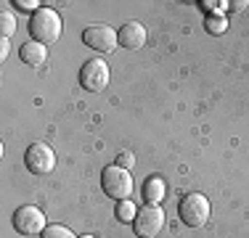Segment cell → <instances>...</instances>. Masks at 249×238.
<instances>
[{
    "instance_id": "cell-3",
    "label": "cell",
    "mask_w": 249,
    "mask_h": 238,
    "mask_svg": "<svg viewBox=\"0 0 249 238\" xmlns=\"http://www.w3.org/2000/svg\"><path fill=\"white\" fill-rule=\"evenodd\" d=\"M178 214H180V220L188 228H201L210 220V201L201 193H188L180 201V206H178Z\"/></svg>"
},
{
    "instance_id": "cell-9",
    "label": "cell",
    "mask_w": 249,
    "mask_h": 238,
    "mask_svg": "<svg viewBox=\"0 0 249 238\" xmlns=\"http://www.w3.org/2000/svg\"><path fill=\"white\" fill-rule=\"evenodd\" d=\"M120 43L127 51H141L146 45V27L141 21H127L120 29Z\"/></svg>"
},
{
    "instance_id": "cell-5",
    "label": "cell",
    "mask_w": 249,
    "mask_h": 238,
    "mask_svg": "<svg viewBox=\"0 0 249 238\" xmlns=\"http://www.w3.org/2000/svg\"><path fill=\"white\" fill-rule=\"evenodd\" d=\"M109 67H106V61H101V58H90V61L82 64L80 69V85L85 87V90L90 93H101L109 87Z\"/></svg>"
},
{
    "instance_id": "cell-16",
    "label": "cell",
    "mask_w": 249,
    "mask_h": 238,
    "mask_svg": "<svg viewBox=\"0 0 249 238\" xmlns=\"http://www.w3.org/2000/svg\"><path fill=\"white\" fill-rule=\"evenodd\" d=\"M117 164H120L122 170H130V167L135 164V156H133V153H130V151H122L120 156H117Z\"/></svg>"
},
{
    "instance_id": "cell-17",
    "label": "cell",
    "mask_w": 249,
    "mask_h": 238,
    "mask_svg": "<svg viewBox=\"0 0 249 238\" xmlns=\"http://www.w3.org/2000/svg\"><path fill=\"white\" fill-rule=\"evenodd\" d=\"M16 5H19L21 11H35V14L40 11V3H37V0H16Z\"/></svg>"
},
{
    "instance_id": "cell-18",
    "label": "cell",
    "mask_w": 249,
    "mask_h": 238,
    "mask_svg": "<svg viewBox=\"0 0 249 238\" xmlns=\"http://www.w3.org/2000/svg\"><path fill=\"white\" fill-rule=\"evenodd\" d=\"M8 51H11V43H8V37H3V40H0V56H8Z\"/></svg>"
},
{
    "instance_id": "cell-13",
    "label": "cell",
    "mask_w": 249,
    "mask_h": 238,
    "mask_svg": "<svg viewBox=\"0 0 249 238\" xmlns=\"http://www.w3.org/2000/svg\"><path fill=\"white\" fill-rule=\"evenodd\" d=\"M117 217L122 220V222H133L135 217H138V209H135L133 201H117Z\"/></svg>"
},
{
    "instance_id": "cell-14",
    "label": "cell",
    "mask_w": 249,
    "mask_h": 238,
    "mask_svg": "<svg viewBox=\"0 0 249 238\" xmlns=\"http://www.w3.org/2000/svg\"><path fill=\"white\" fill-rule=\"evenodd\" d=\"M40 238H77L69 228H64V225H48V228L40 233Z\"/></svg>"
},
{
    "instance_id": "cell-19",
    "label": "cell",
    "mask_w": 249,
    "mask_h": 238,
    "mask_svg": "<svg viewBox=\"0 0 249 238\" xmlns=\"http://www.w3.org/2000/svg\"><path fill=\"white\" fill-rule=\"evenodd\" d=\"M82 238H93V236H82Z\"/></svg>"
},
{
    "instance_id": "cell-4",
    "label": "cell",
    "mask_w": 249,
    "mask_h": 238,
    "mask_svg": "<svg viewBox=\"0 0 249 238\" xmlns=\"http://www.w3.org/2000/svg\"><path fill=\"white\" fill-rule=\"evenodd\" d=\"M82 43L88 48H93V51L109 53L117 48V43H120V32H117L114 27H109V24H90V27H85V32H82Z\"/></svg>"
},
{
    "instance_id": "cell-2",
    "label": "cell",
    "mask_w": 249,
    "mask_h": 238,
    "mask_svg": "<svg viewBox=\"0 0 249 238\" xmlns=\"http://www.w3.org/2000/svg\"><path fill=\"white\" fill-rule=\"evenodd\" d=\"M101 186H104V193L111 196L117 201H127V196L133 193V177H130V170H122L120 164H111L104 170L101 175Z\"/></svg>"
},
{
    "instance_id": "cell-8",
    "label": "cell",
    "mask_w": 249,
    "mask_h": 238,
    "mask_svg": "<svg viewBox=\"0 0 249 238\" xmlns=\"http://www.w3.org/2000/svg\"><path fill=\"white\" fill-rule=\"evenodd\" d=\"M14 228L21 236H37L43 233L48 225H45V214L37 206H19L14 212Z\"/></svg>"
},
{
    "instance_id": "cell-1",
    "label": "cell",
    "mask_w": 249,
    "mask_h": 238,
    "mask_svg": "<svg viewBox=\"0 0 249 238\" xmlns=\"http://www.w3.org/2000/svg\"><path fill=\"white\" fill-rule=\"evenodd\" d=\"M29 32H32L35 43L51 45V43H56L58 34H61V19H58V14L53 8H40L37 14L32 16Z\"/></svg>"
},
{
    "instance_id": "cell-10",
    "label": "cell",
    "mask_w": 249,
    "mask_h": 238,
    "mask_svg": "<svg viewBox=\"0 0 249 238\" xmlns=\"http://www.w3.org/2000/svg\"><path fill=\"white\" fill-rule=\"evenodd\" d=\"M19 58L24 64H29V67H40V64L48 58V48L32 40V43H24V45L19 48Z\"/></svg>"
},
{
    "instance_id": "cell-11",
    "label": "cell",
    "mask_w": 249,
    "mask_h": 238,
    "mask_svg": "<svg viewBox=\"0 0 249 238\" xmlns=\"http://www.w3.org/2000/svg\"><path fill=\"white\" fill-rule=\"evenodd\" d=\"M164 193H167V186H164V180L159 175H151L149 180L143 183V199H146V204H162Z\"/></svg>"
},
{
    "instance_id": "cell-6",
    "label": "cell",
    "mask_w": 249,
    "mask_h": 238,
    "mask_svg": "<svg viewBox=\"0 0 249 238\" xmlns=\"http://www.w3.org/2000/svg\"><path fill=\"white\" fill-rule=\"evenodd\" d=\"M133 228H135V236L141 238H157L159 230L164 228V212L159 209V204H146L138 212V217L133 220Z\"/></svg>"
},
{
    "instance_id": "cell-12",
    "label": "cell",
    "mask_w": 249,
    "mask_h": 238,
    "mask_svg": "<svg viewBox=\"0 0 249 238\" xmlns=\"http://www.w3.org/2000/svg\"><path fill=\"white\" fill-rule=\"evenodd\" d=\"M0 32H3V37H11L16 32V16L11 14V8L5 3H3V11H0Z\"/></svg>"
},
{
    "instance_id": "cell-15",
    "label": "cell",
    "mask_w": 249,
    "mask_h": 238,
    "mask_svg": "<svg viewBox=\"0 0 249 238\" xmlns=\"http://www.w3.org/2000/svg\"><path fill=\"white\" fill-rule=\"evenodd\" d=\"M207 29H210V32H215V34H220L223 29H225V21L220 19V16H212V19H207Z\"/></svg>"
},
{
    "instance_id": "cell-7",
    "label": "cell",
    "mask_w": 249,
    "mask_h": 238,
    "mask_svg": "<svg viewBox=\"0 0 249 238\" xmlns=\"http://www.w3.org/2000/svg\"><path fill=\"white\" fill-rule=\"evenodd\" d=\"M24 164L32 175H51L53 167H56V153L45 143H32L24 153Z\"/></svg>"
}]
</instances>
